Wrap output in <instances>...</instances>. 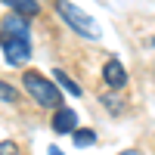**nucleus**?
<instances>
[{
	"label": "nucleus",
	"mask_w": 155,
	"mask_h": 155,
	"mask_svg": "<svg viewBox=\"0 0 155 155\" xmlns=\"http://www.w3.org/2000/svg\"><path fill=\"white\" fill-rule=\"evenodd\" d=\"M25 90H28L34 96V102H41L44 109H62L59 106L62 96H59V90H56V84L50 81V78L37 74V71H25Z\"/></svg>",
	"instance_id": "1"
},
{
	"label": "nucleus",
	"mask_w": 155,
	"mask_h": 155,
	"mask_svg": "<svg viewBox=\"0 0 155 155\" xmlns=\"http://www.w3.org/2000/svg\"><path fill=\"white\" fill-rule=\"evenodd\" d=\"M56 12H59V16L65 19V22H68V25H71V28L81 34V37H87V41H96V37H99L96 22L90 19L84 9H78L74 3H68V0H56Z\"/></svg>",
	"instance_id": "2"
},
{
	"label": "nucleus",
	"mask_w": 155,
	"mask_h": 155,
	"mask_svg": "<svg viewBox=\"0 0 155 155\" xmlns=\"http://www.w3.org/2000/svg\"><path fill=\"white\" fill-rule=\"evenodd\" d=\"M0 44L6 50V62L9 65H25L31 56V44L25 37H9V34H0Z\"/></svg>",
	"instance_id": "3"
},
{
	"label": "nucleus",
	"mask_w": 155,
	"mask_h": 155,
	"mask_svg": "<svg viewBox=\"0 0 155 155\" xmlns=\"http://www.w3.org/2000/svg\"><path fill=\"white\" fill-rule=\"evenodd\" d=\"M0 25H3V34H9V37H25V41H28V16H22V12H9Z\"/></svg>",
	"instance_id": "4"
},
{
	"label": "nucleus",
	"mask_w": 155,
	"mask_h": 155,
	"mask_svg": "<svg viewBox=\"0 0 155 155\" xmlns=\"http://www.w3.org/2000/svg\"><path fill=\"white\" fill-rule=\"evenodd\" d=\"M102 81H106L109 87H115V90H121L127 84V71H124V65H121L118 59H109L106 62V68H102Z\"/></svg>",
	"instance_id": "5"
},
{
	"label": "nucleus",
	"mask_w": 155,
	"mask_h": 155,
	"mask_svg": "<svg viewBox=\"0 0 155 155\" xmlns=\"http://www.w3.org/2000/svg\"><path fill=\"white\" fill-rule=\"evenodd\" d=\"M74 127H78V115H74V109H56V115H53V130L56 134H74Z\"/></svg>",
	"instance_id": "6"
},
{
	"label": "nucleus",
	"mask_w": 155,
	"mask_h": 155,
	"mask_svg": "<svg viewBox=\"0 0 155 155\" xmlns=\"http://www.w3.org/2000/svg\"><path fill=\"white\" fill-rule=\"evenodd\" d=\"M0 3L12 6V12H22V16H37V12H41V3H37V0H0Z\"/></svg>",
	"instance_id": "7"
},
{
	"label": "nucleus",
	"mask_w": 155,
	"mask_h": 155,
	"mask_svg": "<svg viewBox=\"0 0 155 155\" xmlns=\"http://www.w3.org/2000/svg\"><path fill=\"white\" fill-rule=\"evenodd\" d=\"M53 78H56V84H59L62 90H68L71 96H81V87H78V84L71 81V78H68L65 71H59V68H56V71H53Z\"/></svg>",
	"instance_id": "8"
},
{
	"label": "nucleus",
	"mask_w": 155,
	"mask_h": 155,
	"mask_svg": "<svg viewBox=\"0 0 155 155\" xmlns=\"http://www.w3.org/2000/svg\"><path fill=\"white\" fill-rule=\"evenodd\" d=\"M71 140H74V146H90V143H96V134L93 130H74Z\"/></svg>",
	"instance_id": "9"
},
{
	"label": "nucleus",
	"mask_w": 155,
	"mask_h": 155,
	"mask_svg": "<svg viewBox=\"0 0 155 155\" xmlns=\"http://www.w3.org/2000/svg\"><path fill=\"white\" fill-rule=\"evenodd\" d=\"M0 99H3V102H19V93H16V90H12L9 84H3V81H0Z\"/></svg>",
	"instance_id": "10"
},
{
	"label": "nucleus",
	"mask_w": 155,
	"mask_h": 155,
	"mask_svg": "<svg viewBox=\"0 0 155 155\" xmlns=\"http://www.w3.org/2000/svg\"><path fill=\"white\" fill-rule=\"evenodd\" d=\"M0 155H19V146L12 140H6V143H0Z\"/></svg>",
	"instance_id": "11"
},
{
	"label": "nucleus",
	"mask_w": 155,
	"mask_h": 155,
	"mask_svg": "<svg viewBox=\"0 0 155 155\" xmlns=\"http://www.w3.org/2000/svg\"><path fill=\"white\" fill-rule=\"evenodd\" d=\"M102 102H106V109H109V112H115V115L121 112V106H118V99H115V96H106Z\"/></svg>",
	"instance_id": "12"
},
{
	"label": "nucleus",
	"mask_w": 155,
	"mask_h": 155,
	"mask_svg": "<svg viewBox=\"0 0 155 155\" xmlns=\"http://www.w3.org/2000/svg\"><path fill=\"white\" fill-rule=\"evenodd\" d=\"M50 155H62V152H59V149H56V146H50Z\"/></svg>",
	"instance_id": "13"
}]
</instances>
